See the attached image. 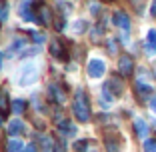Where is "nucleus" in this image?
Returning <instances> with one entry per match:
<instances>
[{"mask_svg": "<svg viewBox=\"0 0 156 152\" xmlns=\"http://www.w3.org/2000/svg\"><path fill=\"white\" fill-rule=\"evenodd\" d=\"M72 110H74L76 120H80V122H88V120H90V106H88V98H86L82 88H78L76 94H74Z\"/></svg>", "mask_w": 156, "mask_h": 152, "instance_id": "obj_1", "label": "nucleus"}, {"mask_svg": "<svg viewBox=\"0 0 156 152\" xmlns=\"http://www.w3.org/2000/svg\"><path fill=\"white\" fill-rule=\"evenodd\" d=\"M36 78H38L36 66L34 64L22 66V72H20V84H22V86H30L32 82H36Z\"/></svg>", "mask_w": 156, "mask_h": 152, "instance_id": "obj_2", "label": "nucleus"}, {"mask_svg": "<svg viewBox=\"0 0 156 152\" xmlns=\"http://www.w3.org/2000/svg\"><path fill=\"white\" fill-rule=\"evenodd\" d=\"M104 72H106V64L102 60L92 58L90 62H88V76H90V78H100V76H104Z\"/></svg>", "mask_w": 156, "mask_h": 152, "instance_id": "obj_3", "label": "nucleus"}, {"mask_svg": "<svg viewBox=\"0 0 156 152\" xmlns=\"http://www.w3.org/2000/svg\"><path fill=\"white\" fill-rule=\"evenodd\" d=\"M48 92H50V98L54 102H58V104H64L66 102V92L60 84H50V90Z\"/></svg>", "mask_w": 156, "mask_h": 152, "instance_id": "obj_4", "label": "nucleus"}, {"mask_svg": "<svg viewBox=\"0 0 156 152\" xmlns=\"http://www.w3.org/2000/svg\"><path fill=\"white\" fill-rule=\"evenodd\" d=\"M112 22H114L118 28H122L124 32H128V30H130V18H128V14H124V12H114V16H112Z\"/></svg>", "mask_w": 156, "mask_h": 152, "instance_id": "obj_5", "label": "nucleus"}, {"mask_svg": "<svg viewBox=\"0 0 156 152\" xmlns=\"http://www.w3.org/2000/svg\"><path fill=\"white\" fill-rule=\"evenodd\" d=\"M118 70H120V74H122V76H128V74H132V70H134L132 58H130V56H122V58L118 60Z\"/></svg>", "mask_w": 156, "mask_h": 152, "instance_id": "obj_6", "label": "nucleus"}, {"mask_svg": "<svg viewBox=\"0 0 156 152\" xmlns=\"http://www.w3.org/2000/svg\"><path fill=\"white\" fill-rule=\"evenodd\" d=\"M146 52L150 56L156 54V28H150L146 34Z\"/></svg>", "mask_w": 156, "mask_h": 152, "instance_id": "obj_7", "label": "nucleus"}, {"mask_svg": "<svg viewBox=\"0 0 156 152\" xmlns=\"http://www.w3.org/2000/svg\"><path fill=\"white\" fill-rule=\"evenodd\" d=\"M56 118H58V120H56V124H58V128L62 130L64 134H74V132H76V128L72 126V122H70L68 118H62L60 114H56Z\"/></svg>", "mask_w": 156, "mask_h": 152, "instance_id": "obj_8", "label": "nucleus"}, {"mask_svg": "<svg viewBox=\"0 0 156 152\" xmlns=\"http://www.w3.org/2000/svg\"><path fill=\"white\" fill-rule=\"evenodd\" d=\"M134 130H136L138 138H146L148 136V124L142 118H134Z\"/></svg>", "mask_w": 156, "mask_h": 152, "instance_id": "obj_9", "label": "nucleus"}, {"mask_svg": "<svg viewBox=\"0 0 156 152\" xmlns=\"http://www.w3.org/2000/svg\"><path fill=\"white\" fill-rule=\"evenodd\" d=\"M20 132H24V122L22 120H10V124H8V134L10 136H18Z\"/></svg>", "mask_w": 156, "mask_h": 152, "instance_id": "obj_10", "label": "nucleus"}, {"mask_svg": "<svg viewBox=\"0 0 156 152\" xmlns=\"http://www.w3.org/2000/svg\"><path fill=\"white\" fill-rule=\"evenodd\" d=\"M106 86L110 88V92L114 94V96H120V94H122V88H124V86H122V82H120L116 76H112V78L106 82Z\"/></svg>", "mask_w": 156, "mask_h": 152, "instance_id": "obj_11", "label": "nucleus"}, {"mask_svg": "<svg viewBox=\"0 0 156 152\" xmlns=\"http://www.w3.org/2000/svg\"><path fill=\"white\" fill-rule=\"evenodd\" d=\"M30 4H32V0H22V4H20V8H18L20 16H22V18H26V20H34L32 12H30V8H28Z\"/></svg>", "mask_w": 156, "mask_h": 152, "instance_id": "obj_12", "label": "nucleus"}, {"mask_svg": "<svg viewBox=\"0 0 156 152\" xmlns=\"http://www.w3.org/2000/svg\"><path fill=\"white\" fill-rule=\"evenodd\" d=\"M38 12H40V16H38V18H40L42 24H50L52 22V14H50V8H48V6L42 4L40 8H38Z\"/></svg>", "mask_w": 156, "mask_h": 152, "instance_id": "obj_13", "label": "nucleus"}, {"mask_svg": "<svg viewBox=\"0 0 156 152\" xmlns=\"http://www.w3.org/2000/svg\"><path fill=\"white\" fill-rule=\"evenodd\" d=\"M50 52H52V56L64 58V50H62V46H60V42L56 40V38H52V40H50Z\"/></svg>", "mask_w": 156, "mask_h": 152, "instance_id": "obj_14", "label": "nucleus"}, {"mask_svg": "<svg viewBox=\"0 0 156 152\" xmlns=\"http://www.w3.org/2000/svg\"><path fill=\"white\" fill-rule=\"evenodd\" d=\"M40 146L44 152H54V140L50 136H40Z\"/></svg>", "mask_w": 156, "mask_h": 152, "instance_id": "obj_15", "label": "nucleus"}, {"mask_svg": "<svg viewBox=\"0 0 156 152\" xmlns=\"http://www.w3.org/2000/svg\"><path fill=\"white\" fill-rule=\"evenodd\" d=\"M6 150H8V152H22L24 150V144L20 142V140L12 138V140H8V144H6Z\"/></svg>", "mask_w": 156, "mask_h": 152, "instance_id": "obj_16", "label": "nucleus"}, {"mask_svg": "<svg viewBox=\"0 0 156 152\" xmlns=\"http://www.w3.org/2000/svg\"><path fill=\"white\" fill-rule=\"evenodd\" d=\"M0 110L2 112L8 110V92H6L4 88H0Z\"/></svg>", "mask_w": 156, "mask_h": 152, "instance_id": "obj_17", "label": "nucleus"}, {"mask_svg": "<svg viewBox=\"0 0 156 152\" xmlns=\"http://www.w3.org/2000/svg\"><path fill=\"white\" fill-rule=\"evenodd\" d=\"M136 88H138V94H142V96H148V94L152 92L150 84H144V82H140V80L136 82Z\"/></svg>", "mask_w": 156, "mask_h": 152, "instance_id": "obj_18", "label": "nucleus"}, {"mask_svg": "<svg viewBox=\"0 0 156 152\" xmlns=\"http://www.w3.org/2000/svg\"><path fill=\"white\" fill-rule=\"evenodd\" d=\"M12 112H14V114H20V112H24V108H26V102H24V100H14L12 102Z\"/></svg>", "mask_w": 156, "mask_h": 152, "instance_id": "obj_19", "label": "nucleus"}, {"mask_svg": "<svg viewBox=\"0 0 156 152\" xmlns=\"http://www.w3.org/2000/svg\"><path fill=\"white\" fill-rule=\"evenodd\" d=\"M84 30H86V22H84V20H78V22H74V26H72V32H76V34H82Z\"/></svg>", "mask_w": 156, "mask_h": 152, "instance_id": "obj_20", "label": "nucleus"}, {"mask_svg": "<svg viewBox=\"0 0 156 152\" xmlns=\"http://www.w3.org/2000/svg\"><path fill=\"white\" fill-rule=\"evenodd\" d=\"M144 152H156V140H146L144 142Z\"/></svg>", "mask_w": 156, "mask_h": 152, "instance_id": "obj_21", "label": "nucleus"}, {"mask_svg": "<svg viewBox=\"0 0 156 152\" xmlns=\"http://www.w3.org/2000/svg\"><path fill=\"white\" fill-rule=\"evenodd\" d=\"M106 150L108 152H120V148H118V144H116L114 140H106Z\"/></svg>", "mask_w": 156, "mask_h": 152, "instance_id": "obj_22", "label": "nucleus"}, {"mask_svg": "<svg viewBox=\"0 0 156 152\" xmlns=\"http://www.w3.org/2000/svg\"><path fill=\"white\" fill-rule=\"evenodd\" d=\"M88 144H90V142H86V140H78V142L74 144V150H76V152H82V150H86Z\"/></svg>", "mask_w": 156, "mask_h": 152, "instance_id": "obj_23", "label": "nucleus"}, {"mask_svg": "<svg viewBox=\"0 0 156 152\" xmlns=\"http://www.w3.org/2000/svg\"><path fill=\"white\" fill-rule=\"evenodd\" d=\"M6 16H8V10H6V4L4 2H0V22H4Z\"/></svg>", "mask_w": 156, "mask_h": 152, "instance_id": "obj_24", "label": "nucleus"}, {"mask_svg": "<svg viewBox=\"0 0 156 152\" xmlns=\"http://www.w3.org/2000/svg\"><path fill=\"white\" fill-rule=\"evenodd\" d=\"M54 152H64V144H62V140L54 142Z\"/></svg>", "mask_w": 156, "mask_h": 152, "instance_id": "obj_25", "label": "nucleus"}, {"mask_svg": "<svg viewBox=\"0 0 156 152\" xmlns=\"http://www.w3.org/2000/svg\"><path fill=\"white\" fill-rule=\"evenodd\" d=\"M34 42H36V44H42V42H44V34H40V32H34Z\"/></svg>", "mask_w": 156, "mask_h": 152, "instance_id": "obj_26", "label": "nucleus"}, {"mask_svg": "<svg viewBox=\"0 0 156 152\" xmlns=\"http://www.w3.org/2000/svg\"><path fill=\"white\" fill-rule=\"evenodd\" d=\"M98 10H100V8H98V4L94 2V4L90 6V12H92V14H98Z\"/></svg>", "mask_w": 156, "mask_h": 152, "instance_id": "obj_27", "label": "nucleus"}, {"mask_svg": "<svg viewBox=\"0 0 156 152\" xmlns=\"http://www.w3.org/2000/svg\"><path fill=\"white\" fill-rule=\"evenodd\" d=\"M150 14L156 16V0H152V6H150Z\"/></svg>", "mask_w": 156, "mask_h": 152, "instance_id": "obj_28", "label": "nucleus"}, {"mask_svg": "<svg viewBox=\"0 0 156 152\" xmlns=\"http://www.w3.org/2000/svg\"><path fill=\"white\" fill-rule=\"evenodd\" d=\"M36 150V146H34V144H28L26 148H24V152H34Z\"/></svg>", "mask_w": 156, "mask_h": 152, "instance_id": "obj_29", "label": "nucleus"}, {"mask_svg": "<svg viewBox=\"0 0 156 152\" xmlns=\"http://www.w3.org/2000/svg\"><path fill=\"white\" fill-rule=\"evenodd\" d=\"M150 108H152V112H154V114H156V96L152 98V102H150Z\"/></svg>", "mask_w": 156, "mask_h": 152, "instance_id": "obj_30", "label": "nucleus"}, {"mask_svg": "<svg viewBox=\"0 0 156 152\" xmlns=\"http://www.w3.org/2000/svg\"><path fill=\"white\" fill-rule=\"evenodd\" d=\"M0 68H2V54H0Z\"/></svg>", "mask_w": 156, "mask_h": 152, "instance_id": "obj_31", "label": "nucleus"}, {"mask_svg": "<svg viewBox=\"0 0 156 152\" xmlns=\"http://www.w3.org/2000/svg\"><path fill=\"white\" fill-rule=\"evenodd\" d=\"M0 124H2V116H0Z\"/></svg>", "mask_w": 156, "mask_h": 152, "instance_id": "obj_32", "label": "nucleus"}]
</instances>
